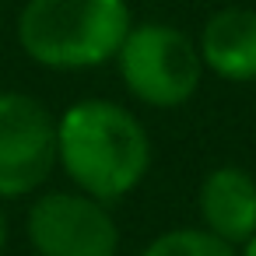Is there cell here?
<instances>
[{
  "mask_svg": "<svg viewBox=\"0 0 256 256\" xmlns=\"http://www.w3.org/2000/svg\"><path fill=\"white\" fill-rule=\"evenodd\" d=\"M56 162L81 193L109 204L140 186L151 140L144 123L120 102L84 98L56 120Z\"/></svg>",
  "mask_w": 256,
  "mask_h": 256,
  "instance_id": "cell-1",
  "label": "cell"
},
{
  "mask_svg": "<svg viewBox=\"0 0 256 256\" xmlns=\"http://www.w3.org/2000/svg\"><path fill=\"white\" fill-rule=\"evenodd\" d=\"M130 25L126 0H28L18 42L39 67L88 70L116 60Z\"/></svg>",
  "mask_w": 256,
  "mask_h": 256,
  "instance_id": "cell-2",
  "label": "cell"
},
{
  "mask_svg": "<svg viewBox=\"0 0 256 256\" xmlns=\"http://www.w3.org/2000/svg\"><path fill=\"white\" fill-rule=\"evenodd\" d=\"M116 64L126 92L151 109H176L190 102L204 78L196 42L165 22L130 25Z\"/></svg>",
  "mask_w": 256,
  "mask_h": 256,
  "instance_id": "cell-3",
  "label": "cell"
},
{
  "mask_svg": "<svg viewBox=\"0 0 256 256\" xmlns=\"http://www.w3.org/2000/svg\"><path fill=\"white\" fill-rule=\"evenodd\" d=\"M56 165V120L22 92H0V196H25Z\"/></svg>",
  "mask_w": 256,
  "mask_h": 256,
  "instance_id": "cell-4",
  "label": "cell"
},
{
  "mask_svg": "<svg viewBox=\"0 0 256 256\" xmlns=\"http://www.w3.org/2000/svg\"><path fill=\"white\" fill-rule=\"evenodd\" d=\"M28 238L39 256H116L120 224L88 193H46L28 210Z\"/></svg>",
  "mask_w": 256,
  "mask_h": 256,
  "instance_id": "cell-5",
  "label": "cell"
},
{
  "mask_svg": "<svg viewBox=\"0 0 256 256\" xmlns=\"http://www.w3.org/2000/svg\"><path fill=\"white\" fill-rule=\"evenodd\" d=\"M200 218L228 246H246L256 235V179L238 165L214 168L200 186Z\"/></svg>",
  "mask_w": 256,
  "mask_h": 256,
  "instance_id": "cell-6",
  "label": "cell"
},
{
  "mask_svg": "<svg viewBox=\"0 0 256 256\" xmlns=\"http://www.w3.org/2000/svg\"><path fill=\"white\" fill-rule=\"evenodd\" d=\"M200 60L221 81H256V11L249 8H221L204 22L200 32Z\"/></svg>",
  "mask_w": 256,
  "mask_h": 256,
  "instance_id": "cell-7",
  "label": "cell"
},
{
  "mask_svg": "<svg viewBox=\"0 0 256 256\" xmlns=\"http://www.w3.org/2000/svg\"><path fill=\"white\" fill-rule=\"evenodd\" d=\"M140 256H235V246H228L207 228H179L158 235Z\"/></svg>",
  "mask_w": 256,
  "mask_h": 256,
  "instance_id": "cell-8",
  "label": "cell"
},
{
  "mask_svg": "<svg viewBox=\"0 0 256 256\" xmlns=\"http://www.w3.org/2000/svg\"><path fill=\"white\" fill-rule=\"evenodd\" d=\"M4 246H8V218L0 210V252H4Z\"/></svg>",
  "mask_w": 256,
  "mask_h": 256,
  "instance_id": "cell-9",
  "label": "cell"
},
{
  "mask_svg": "<svg viewBox=\"0 0 256 256\" xmlns=\"http://www.w3.org/2000/svg\"><path fill=\"white\" fill-rule=\"evenodd\" d=\"M242 256H256V235L246 242V249H242Z\"/></svg>",
  "mask_w": 256,
  "mask_h": 256,
  "instance_id": "cell-10",
  "label": "cell"
}]
</instances>
